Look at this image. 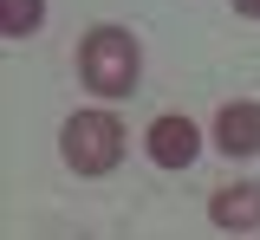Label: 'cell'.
I'll return each instance as SVG.
<instances>
[{"instance_id": "cell-6", "label": "cell", "mask_w": 260, "mask_h": 240, "mask_svg": "<svg viewBox=\"0 0 260 240\" xmlns=\"http://www.w3.org/2000/svg\"><path fill=\"white\" fill-rule=\"evenodd\" d=\"M39 20H46V0H0V33L7 39L39 33Z\"/></svg>"}, {"instance_id": "cell-2", "label": "cell", "mask_w": 260, "mask_h": 240, "mask_svg": "<svg viewBox=\"0 0 260 240\" xmlns=\"http://www.w3.org/2000/svg\"><path fill=\"white\" fill-rule=\"evenodd\" d=\"M59 149H65V163L78 175H104V169L124 163V124H117L111 110H78L59 130Z\"/></svg>"}, {"instance_id": "cell-7", "label": "cell", "mask_w": 260, "mask_h": 240, "mask_svg": "<svg viewBox=\"0 0 260 240\" xmlns=\"http://www.w3.org/2000/svg\"><path fill=\"white\" fill-rule=\"evenodd\" d=\"M234 13H247V20H260V0H228Z\"/></svg>"}, {"instance_id": "cell-1", "label": "cell", "mask_w": 260, "mask_h": 240, "mask_svg": "<svg viewBox=\"0 0 260 240\" xmlns=\"http://www.w3.org/2000/svg\"><path fill=\"white\" fill-rule=\"evenodd\" d=\"M137 39L124 26H98L85 46H78V71H85V85H91L98 98H130L137 91Z\"/></svg>"}, {"instance_id": "cell-4", "label": "cell", "mask_w": 260, "mask_h": 240, "mask_svg": "<svg viewBox=\"0 0 260 240\" xmlns=\"http://www.w3.org/2000/svg\"><path fill=\"white\" fill-rule=\"evenodd\" d=\"M215 149H221V156H254L260 149V104H221V117H215Z\"/></svg>"}, {"instance_id": "cell-3", "label": "cell", "mask_w": 260, "mask_h": 240, "mask_svg": "<svg viewBox=\"0 0 260 240\" xmlns=\"http://www.w3.org/2000/svg\"><path fill=\"white\" fill-rule=\"evenodd\" d=\"M195 149H202V130H195L189 117H156L150 124V163L156 169H189Z\"/></svg>"}, {"instance_id": "cell-5", "label": "cell", "mask_w": 260, "mask_h": 240, "mask_svg": "<svg viewBox=\"0 0 260 240\" xmlns=\"http://www.w3.org/2000/svg\"><path fill=\"white\" fill-rule=\"evenodd\" d=\"M208 221H215V227H234V234L260 227V188H254V182L215 188V202H208Z\"/></svg>"}]
</instances>
